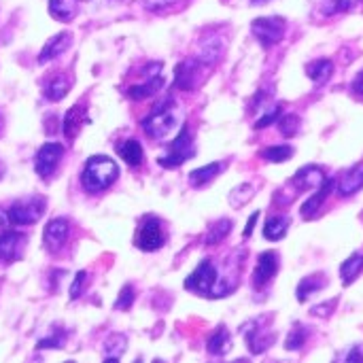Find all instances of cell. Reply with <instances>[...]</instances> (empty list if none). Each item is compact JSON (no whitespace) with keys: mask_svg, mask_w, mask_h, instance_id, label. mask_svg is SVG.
<instances>
[{"mask_svg":"<svg viewBox=\"0 0 363 363\" xmlns=\"http://www.w3.org/2000/svg\"><path fill=\"white\" fill-rule=\"evenodd\" d=\"M64 157V147L60 143H45L38 149L36 157H34V170L38 177L49 179L56 168L60 166V159Z\"/></svg>","mask_w":363,"mask_h":363,"instance_id":"10","label":"cell"},{"mask_svg":"<svg viewBox=\"0 0 363 363\" xmlns=\"http://www.w3.org/2000/svg\"><path fill=\"white\" fill-rule=\"evenodd\" d=\"M207 348H209L211 355H217V357L219 355H227L229 348H232V336H229V332L225 328H217L211 334V338L207 342Z\"/></svg>","mask_w":363,"mask_h":363,"instance_id":"26","label":"cell"},{"mask_svg":"<svg viewBox=\"0 0 363 363\" xmlns=\"http://www.w3.org/2000/svg\"><path fill=\"white\" fill-rule=\"evenodd\" d=\"M0 130H3V115H0Z\"/></svg>","mask_w":363,"mask_h":363,"instance_id":"49","label":"cell"},{"mask_svg":"<svg viewBox=\"0 0 363 363\" xmlns=\"http://www.w3.org/2000/svg\"><path fill=\"white\" fill-rule=\"evenodd\" d=\"M363 0H323V13L325 15H336V13H344L350 11L353 7H357Z\"/></svg>","mask_w":363,"mask_h":363,"instance_id":"33","label":"cell"},{"mask_svg":"<svg viewBox=\"0 0 363 363\" xmlns=\"http://www.w3.org/2000/svg\"><path fill=\"white\" fill-rule=\"evenodd\" d=\"M229 232H232V221H229V219H219V221H215V223L209 227L207 236H204V245H209V247L219 245V242H223V240L229 236Z\"/></svg>","mask_w":363,"mask_h":363,"instance_id":"30","label":"cell"},{"mask_svg":"<svg viewBox=\"0 0 363 363\" xmlns=\"http://www.w3.org/2000/svg\"><path fill=\"white\" fill-rule=\"evenodd\" d=\"M346 361H363V355H361L359 346H355V348L346 355Z\"/></svg>","mask_w":363,"mask_h":363,"instance_id":"45","label":"cell"},{"mask_svg":"<svg viewBox=\"0 0 363 363\" xmlns=\"http://www.w3.org/2000/svg\"><path fill=\"white\" fill-rule=\"evenodd\" d=\"M117 155L126 161L128 166H140L143 164V159H145V151L140 147L138 140L130 138V140H124V143H119L117 145Z\"/></svg>","mask_w":363,"mask_h":363,"instance_id":"22","label":"cell"},{"mask_svg":"<svg viewBox=\"0 0 363 363\" xmlns=\"http://www.w3.org/2000/svg\"><path fill=\"white\" fill-rule=\"evenodd\" d=\"M306 338H308V330L298 323V325L289 332L287 340H285V348L287 350H300L306 344Z\"/></svg>","mask_w":363,"mask_h":363,"instance_id":"35","label":"cell"},{"mask_svg":"<svg viewBox=\"0 0 363 363\" xmlns=\"http://www.w3.org/2000/svg\"><path fill=\"white\" fill-rule=\"evenodd\" d=\"M159 70H161V64L157 62V64L153 66L151 74H145V76H147L145 83L132 86V88L128 90V98H132V100H145V98L157 94V92L161 90V86H164V76L159 74Z\"/></svg>","mask_w":363,"mask_h":363,"instance_id":"14","label":"cell"},{"mask_svg":"<svg viewBox=\"0 0 363 363\" xmlns=\"http://www.w3.org/2000/svg\"><path fill=\"white\" fill-rule=\"evenodd\" d=\"M359 189H363V164H357L355 168H350L338 181V193L342 197H348V195L357 193Z\"/></svg>","mask_w":363,"mask_h":363,"instance_id":"21","label":"cell"},{"mask_svg":"<svg viewBox=\"0 0 363 363\" xmlns=\"http://www.w3.org/2000/svg\"><path fill=\"white\" fill-rule=\"evenodd\" d=\"M24 245H26V236L24 234L13 232V229L3 232V234H0V259L7 261V264L15 261L17 257H22Z\"/></svg>","mask_w":363,"mask_h":363,"instance_id":"13","label":"cell"},{"mask_svg":"<svg viewBox=\"0 0 363 363\" xmlns=\"http://www.w3.org/2000/svg\"><path fill=\"white\" fill-rule=\"evenodd\" d=\"M68 234H70V223L64 217L51 219L43 232V242H45L47 251H51V253L60 251L64 247V242L68 240Z\"/></svg>","mask_w":363,"mask_h":363,"instance_id":"12","label":"cell"},{"mask_svg":"<svg viewBox=\"0 0 363 363\" xmlns=\"http://www.w3.org/2000/svg\"><path fill=\"white\" fill-rule=\"evenodd\" d=\"M88 111L83 104H74L72 108H68V113L64 115V136L68 140H74L76 134L81 132V128H83L88 124Z\"/></svg>","mask_w":363,"mask_h":363,"instance_id":"16","label":"cell"},{"mask_svg":"<svg viewBox=\"0 0 363 363\" xmlns=\"http://www.w3.org/2000/svg\"><path fill=\"white\" fill-rule=\"evenodd\" d=\"M128 346V338L124 334H113L106 342H104V359L106 361H117L121 359V355L126 353Z\"/></svg>","mask_w":363,"mask_h":363,"instance_id":"31","label":"cell"},{"mask_svg":"<svg viewBox=\"0 0 363 363\" xmlns=\"http://www.w3.org/2000/svg\"><path fill=\"white\" fill-rule=\"evenodd\" d=\"M253 5H266V3H270V0H251Z\"/></svg>","mask_w":363,"mask_h":363,"instance_id":"48","label":"cell"},{"mask_svg":"<svg viewBox=\"0 0 363 363\" xmlns=\"http://www.w3.org/2000/svg\"><path fill=\"white\" fill-rule=\"evenodd\" d=\"M264 318H253V321H247L245 325H242V336L247 340V346L253 355H261L266 353L274 342H276V332H268L261 328Z\"/></svg>","mask_w":363,"mask_h":363,"instance_id":"7","label":"cell"},{"mask_svg":"<svg viewBox=\"0 0 363 363\" xmlns=\"http://www.w3.org/2000/svg\"><path fill=\"white\" fill-rule=\"evenodd\" d=\"M175 100H166L164 104H159L151 111V115H147L143 119V132L153 138V140H161L166 138L172 128H175V113H172Z\"/></svg>","mask_w":363,"mask_h":363,"instance_id":"3","label":"cell"},{"mask_svg":"<svg viewBox=\"0 0 363 363\" xmlns=\"http://www.w3.org/2000/svg\"><path fill=\"white\" fill-rule=\"evenodd\" d=\"M353 92L355 94H359V96H363V70L355 76V81H353Z\"/></svg>","mask_w":363,"mask_h":363,"instance_id":"43","label":"cell"},{"mask_svg":"<svg viewBox=\"0 0 363 363\" xmlns=\"http://www.w3.org/2000/svg\"><path fill=\"white\" fill-rule=\"evenodd\" d=\"M257 219H259V211H257V213H253V215H251V219H249V223H247V229H245V236H247V238H249V236L253 234Z\"/></svg>","mask_w":363,"mask_h":363,"instance_id":"44","label":"cell"},{"mask_svg":"<svg viewBox=\"0 0 363 363\" xmlns=\"http://www.w3.org/2000/svg\"><path fill=\"white\" fill-rule=\"evenodd\" d=\"M204 70L207 64H202L197 58L181 62L175 70V86L183 92H193L202 83V79H204Z\"/></svg>","mask_w":363,"mask_h":363,"instance_id":"8","label":"cell"},{"mask_svg":"<svg viewBox=\"0 0 363 363\" xmlns=\"http://www.w3.org/2000/svg\"><path fill=\"white\" fill-rule=\"evenodd\" d=\"M325 285H328V280H325V276H323V274H312V276L302 278L300 285H298V300L306 302L312 293L321 291Z\"/></svg>","mask_w":363,"mask_h":363,"instance_id":"27","label":"cell"},{"mask_svg":"<svg viewBox=\"0 0 363 363\" xmlns=\"http://www.w3.org/2000/svg\"><path fill=\"white\" fill-rule=\"evenodd\" d=\"M132 304H134V287L132 285H126L124 289L119 291V298L115 302V308L117 310H128Z\"/></svg>","mask_w":363,"mask_h":363,"instance_id":"38","label":"cell"},{"mask_svg":"<svg viewBox=\"0 0 363 363\" xmlns=\"http://www.w3.org/2000/svg\"><path fill=\"white\" fill-rule=\"evenodd\" d=\"M5 170H7V168H5V164H3V161H0V179L5 177Z\"/></svg>","mask_w":363,"mask_h":363,"instance_id":"47","label":"cell"},{"mask_svg":"<svg viewBox=\"0 0 363 363\" xmlns=\"http://www.w3.org/2000/svg\"><path fill=\"white\" fill-rule=\"evenodd\" d=\"M332 189H334V179H325V183H323V185L316 189V193L304 202V207H302V217H304V219H312V217L318 213V209L323 207V202H325L328 195L332 193Z\"/></svg>","mask_w":363,"mask_h":363,"instance_id":"20","label":"cell"},{"mask_svg":"<svg viewBox=\"0 0 363 363\" xmlns=\"http://www.w3.org/2000/svg\"><path fill=\"white\" fill-rule=\"evenodd\" d=\"M293 155V147L289 145H276V147H268L261 151V157L266 161H272V164H280V161H287Z\"/></svg>","mask_w":363,"mask_h":363,"instance_id":"32","label":"cell"},{"mask_svg":"<svg viewBox=\"0 0 363 363\" xmlns=\"http://www.w3.org/2000/svg\"><path fill=\"white\" fill-rule=\"evenodd\" d=\"M363 272V253H353L342 266H340V278L342 285H350V282Z\"/></svg>","mask_w":363,"mask_h":363,"instance_id":"29","label":"cell"},{"mask_svg":"<svg viewBox=\"0 0 363 363\" xmlns=\"http://www.w3.org/2000/svg\"><path fill=\"white\" fill-rule=\"evenodd\" d=\"M166 242V234L161 229V221L157 217H147L136 232V247L140 251H157Z\"/></svg>","mask_w":363,"mask_h":363,"instance_id":"9","label":"cell"},{"mask_svg":"<svg viewBox=\"0 0 363 363\" xmlns=\"http://www.w3.org/2000/svg\"><path fill=\"white\" fill-rule=\"evenodd\" d=\"M300 124H302V121H300L298 115H285V117L278 119V130H280V134L285 138H291V136H296L300 132Z\"/></svg>","mask_w":363,"mask_h":363,"instance_id":"36","label":"cell"},{"mask_svg":"<svg viewBox=\"0 0 363 363\" xmlns=\"http://www.w3.org/2000/svg\"><path fill=\"white\" fill-rule=\"evenodd\" d=\"M253 195H255V189L251 185H240L229 193V204L234 209H240V207H245L247 202H251Z\"/></svg>","mask_w":363,"mask_h":363,"instance_id":"34","label":"cell"},{"mask_svg":"<svg viewBox=\"0 0 363 363\" xmlns=\"http://www.w3.org/2000/svg\"><path fill=\"white\" fill-rule=\"evenodd\" d=\"M223 51H225V40H223V38H219V36H215V38H204V40L200 43L197 60H200L202 64H207V66H213L215 62L221 60Z\"/></svg>","mask_w":363,"mask_h":363,"instance_id":"18","label":"cell"},{"mask_svg":"<svg viewBox=\"0 0 363 363\" xmlns=\"http://www.w3.org/2000/svg\"><path fill=\"white\" fill-rule=\"evenodd\" d=\"M195 155V147H193V130L189 126H183L181 132L177 134V138L172 140V145L168 147V151L159 157V166L164 168H179L183 166L189 157Z\"/></svg>","mask_w":363,"mask_h":363,"instance_id":"4","label":"cell"},{"mask_svg":"<svg viewBox=\"0 0 363 363\" xmlns=\"http://www.w3.org/2000/svg\"><path fill=\"white\" fill-rule=\"evenodd\" d=\"M70 88H72V76L70 74H66V72L54 74L45 86V98L51 100V102H60L62 98H66Z\"/></svg>","mask_w":363,"mask_h":363,"instance_id":"19","label":"cell"},{"mask_svg":"<svg viewBox=\"0 0 363 363\" xmlns=\"http://www.w3.org/2000/svg\"><path fill=\"white\" fill-rule=\"evenodd\" d=\"M119 177L117 164L106 155H94L86 161L83 172H81V185L90 193H100L108 189Z\"/></svg>","mask_w":363,"mask_h":363,"instance_id":"1","label":"cell"},{"mask_svg":"<svg viewBox=\"0 0 363 363\" xmlns=\"http://www.w3.org/2000/svg\"><path fill=\"white\" fill-rule=\"evenodd\" d=\"M251 32L261 47H274L285 36V19L280 17H257L251 22Z\"/></svg>","mask_w":363,"mask_h":363,"instance_id":"6","label":"cell"},{"mask_svg":"<svg viewBox=\"0 0 363 363\" xmlns=\"http://www.w3.org/2000/svg\"><path fill=\"white\" fill-rule=\"evenodd\" d=\"M64 340H66V334H64V332H56L54 336L40 340L36 348H62Z\"/></svg>","mask_w":363,"mask_h":363,"instance_id":"40","label":"cell"},{"mask_svg":"<svg viewBox=\"0 0 363 363\" xmlns=\"http://www.w3.org/2000/svg\"><path fill=\"white\" fill-rule=\"evenodd\" d=\"M83 3H88V0H83Z\"/></svg>","mask_w":363,"mask_h":363,"instance_id":"50","label":"cell"},{"mask_svg":"<svg viewBox=\"0 0 363 363\" xmlns=\"http://www.w3.org/2000/svg\"><path fill=\"white\" fill-rule=\"evenodd\" d=\"M45 204H47L45 197H40V195H30V197L13 202L11 209L7 211L9 213V223H13V225H32V223H36L45 213Z\"/></svg>","mask_w":363,"mask_h":363,"instance_id":"5","label":"cell"},{"mask_svg":"<svg viewBox=\"0 0 363 363\" xmlns=\"http://www.w3.org/2000/svg\"><path fill=\"white\" fill-rule=\"evenodd\" d=\"M86 280H88V272H76L74 280H72V285H70V300H76L81 293H83V285H86Z\"/></svg>","mask_w":363,"mask_h":363,"instance_id":"39","label":"cell"},{"mask_svg":"<svg viewBox=\"0 0 363 363\" xmlns=\"http://www.w3.org/2000/svg\"><path fill=\"white\" fill-rule=\"evenodd\" d=\"M225 168V164L223 161H213V164H209V166H202V168H195V170H191L189 172V185L191 187H202V185H207V183H211L221 170Z\"/></svg>","mask_w":363,"mask_h":363,"instance_id":"23","label":"cell"},{"mask_svg":"<svg viewBox=\"0 0 363 363\" xmlns=\"http://www.w3.org/2000/svg\"><path fill=\"white\" fill-rule=\"evenodd\" d=\"M280 113H282V106L280 104H276V106H270L268 111H266V115L264 117H259L257 121H255V128L257 130H261V128H268V126H272L274 121L280 117Z\"/></svg>","mask_w":363,"mask_h":363,"instance_id":"37","label":"cell"},{"mask_svg":"<svg viewBox=\"0 0 363 363\" xmlns=\"http://www.w3.org/2000/svg\"><path fill=\"white\" fill-rule=\"evenodd\" d=\"M7 225H9V213L0 211V227H7Z\"/></svg>","mask_w":363,"mask_h":363,"instance_id":"46","label":"cell"},{"mask_svg":"<svg viewBox=\"0 0 363 363\" xmlns=\"http://www.w3.org/2000/svg\"><path fill=\"white\" fill-rule=\"evenodd\" d=\"M185 289L200 293V296H211L221 298V282L219 272L213 264V259H202L197 268L185 278Z\"/></svg>","mask_w":363,"mask_h":363,"instance_id":"2","label":"cell"},{"mask_svg":"<svg viewBox=\"0 0 363 363\" xmlns=\"http://www.w3.org/2000/svg\"><path fill=\"white\" fill-rule=\"evenodd\" d=\"M289 225H291L289 217H285V215H274V217H270V219L266 221V227H264V236H266L268 240H272V242H276V240H282V238L287 236V229H289Z\"/></svg>","mask_w":363,"mask_h":363,"instance_id":"24","label":"cell"},{"mask_svg":"<svg viewBox=\"0 0 363 363\" xmlns=\"http://www.w3.org/2000/svg\"><path fill=\"white\" fill-rule=\"evenodd\" d=\"M76 0H49V13L58 22H70L76 15Z\"/></svg>","mask_w":363,"mask_h":363,"instance_id":"28","label":"cell"},{"mask_svg":"<svg viewBox=\"0 0 363 363\" xmlns=\"http://www.w3.org/2000/svg\"><path fill=\"white\" fill-rule=\"evenodd\" d=\"M145 7L149 11H161V9H166V7H172L177 0H143Z\"/></svg>","mask_w":363,"mask_h":363,"instance_id":"41","label":"cell"},{"mask_svg":"<svg viewBox=\"0 0 363 363\" xmlns=\"http://www.w3.org/2000/svg\"><path fill=\"white\" fill-rule=\"evenodd\" d=\"M70 43H72V34L70 32H60V34L51 36L45 43V47L40 49V54H38V64H47V62L60 58L70 47Z\"/></svg>","mask_w":363,"mask_h":363,"instance_id":"15","label":"cell"},{"mask_svg":"<svg viewBox=\"0 0 363 363\" xmlns=\"http://www.w3.org/2000/svg\"><path fill=\"white\" fill-rule=\"evenodd\" d=\"M332 72H334L332 60H314L306 66V74L310 76V81H314L316 86H323L325 81H330Z\"/></svg>","mask_w":363,"mask_h":363,"instance_id":"25","label":"cell"},{"mask_svg":"<svg viewBox=\"0 0 363 363\" xmlns=\"http://www.w3.org/2000/svg\"><path fill=\"white\" fill-rule=\"evenodd\" d=\"M276 272H278V253L264 251L257 259L255 270H253V287L264 289L268 282L276 276Z\"/></svg>","mask_w":363,"mask_h":363,"instance_id":"11","label":"cell"},{"mask_svg":"<svg viewBox=\"0 0 363 363\" xmlns=\"http://www.w3.org/2000/svg\"><path fill=\"white\" fill-rule=\"evenodd\" d=\"M325 170L318 168V166H304L296 172L293 177V185L302 191L306 189H318L323 183H325Z\"/></svg>","mask_w":363,"mask_h":363,"instance_id":"17","label":"cell"},{"mask_svg":"<svg viewBox=\"0 0 363 363\" xmlns=\"http://www.w3.org/2000/svg\"><path fill=\"white\" fill-rule=\"evenodd\" d=\"M336 300H332V302H328V304H318V306H314L310 312L314 314V316H330L332 314V310L336 308Z\"/></svg>","mask_w":363,"mask_h":363,"instance_id":"42","label":"cell"}]
</instances>
